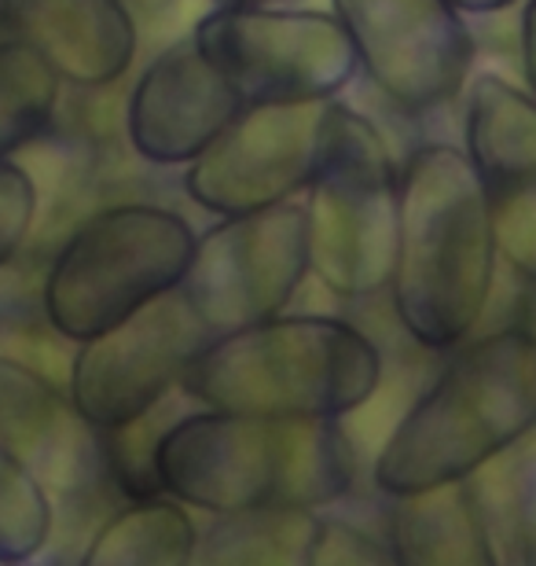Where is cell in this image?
I'll list each match as a JSON object with an SVG mask.
<instances>
[{"label":"cell","mask_w":536,"mask_h":566,"mask_svg":"<svg viewBox=\"0 0 536 566\" xmlns=\"http://www.w3.org/2000/svg\"><path fill=\"white\" fill-rule=\"evenodd\" d=\"M55 530V496L0 446V563L41 556Z\"/></svg>","instance_id":"21"},{"label":"cell","mask_w":536,"mask_h":566,"mask_svg":"<svg viewBox=\"0 0 536 566\" xmlns=\"http://www.w3.org/2000/svg\"><path fill=\"white\" fill-rule=\"evenodd\" d=\"M0 30L30 44L74 88L122 82L140 44L125 0H0Z\"/></svg>","instance_id":"15"},{"label":"cell","mask_w":536,"mask_h":566,"mask_svg":"<svg viewBox=\"0 0 536 566\" xmlns=\"http://www.w3.org/2000/svg\"><path fill=\"white\" fill-rule=\"evenodd\" d=\"M199 523L169 493L133 496L85 541V566H185L196 563Z\"/></svg>","instance_id":"17"},{"label":"cell","mask_w":536,"mask_h":566,"mask_svg":"<svg viewBox=\"0 0 536 566\" xmlns=\"http://www.w3.org/2000/svg\"><path fill=\"white\" fill-rule=\"evenodd\" d=\"M196 229L162 202H111L55 247L41 280V313L66 343L107 332L147 302L177 291Z\"/></svg>","instance_id":"6"},{"label":"cell","mask_w":536,"mask_h":566,"mask_svg":"<svg viewBox=\"0 0 536 566\" xmlns=\"http://www.w3.org/2000/svg\"><path fill=\"white\" fill-rule=\"evenodd\" d=\"M360 74L401 115H430L463 96L474 33L452 0H330Z\"/></svg>","instance_id":"9"},{"label":"cell","mask_w":536,"mask_h":566,"mask_svg":"<svg viewBox=\"0 0 536 566\" xmlns=\"http://www.w3.org/2000/svg\"><path fill=\"white\" fill-rule=\"evenodd\" d=\"M463 15H500V11L522 4V0H452Z\"/></svg>","instance_id":"25"},{"label":"cell","mask_w":536,"mask_h":566,"mask_svg":"<svg viewBox=\"0 0 536 566\" xmlns=\"http://www.w3.org/2000/svg\"><path fill=\"white\" fill-rule=\"evenodd\" d=\"M191 38L243 104L335 99L360 74L335 11L316 8H210Z\"/></svg>","instance_id":"7"},{"label":"cell","mask_w":536,"mask_h":566,"mask_svg":"<svg viewBox=\"0 0 536 566\" xmlns=\"http://www.w3.org/2000/svg\"><path fill=\"white\" fill-rule=\"evenodd\" d=\"M386 545L401 566H496L500 548L474 479L386 496Z\"/></svg>","instance_id":"16"},{"label":"cell","mask_w":536,"mask_h":566,"mask_svg":"<svg viewBox=\"0 0 536 566\" xmlns=\"http://www.w3.org/2000/svg\"><path fill=\"white\" fill-rule=\"evenodd\" d=\"M386 563H397L386 537L368 534V530L353 526L346 518L320 512V530H316L309 566H386Z\"/></svg>","instance_id":"23"},{"label":"cell","mask_w":536,"mask_h":566,"mask_svg":"<svg viewBox=\"0 0 536 566\" xmlns=\"http://www.w3.org/2000/svg\"><path fill=\"white\" fill-rule=\"evenodd\" d=\"M488 468L500 479L488 482V474L477 471L474 485L482 493L500 559L536 563V430Z\"/></svg>","instance_id":"20"},{"label":"cell","mask_w":536,"mask_h":566,"mask_svg":"<svg viewBox=\"0 0 536 566\" xmlns=\"http://www.w3.org/2000/svg\"><path fill=\"white\" fill-rule=\"evenodd\" d=\"M309 276L305 202L291 199L217 218L207 232H196V251L177 291L210 335H224L287 313Z\"/></svg>","instance_id":"8"},{"label":"cell","mask_w":536,"mask_h":566,"mask_svg":"<svg viewBox=\"0 0 536 566\" xmlns=\"http://www.w3.org/2000/svg\"><path fill=\"white\" fill-rule=\"evenodd\" d=\"M243 107V96L188 33L151 55L133 82L125 99V137L144 163L188 166Z\"/></svg>","instance_id":"13"},{"label":"cell","mask_w":536,"mask_h":566,"mask_svg":"<svg viewBox=\"0 0 536 566\" xmlns=\"http://www.w3.org/2000/svg\"><path fill=\"white\" fill-rule=\"evenodd\" d=\"M302 202L313 280L346 302L386 294L401 224V166L382 129L341 99L327 104L320 155Z\"/></svg>","instance_id":"5"},{"label":"cell","mask_w":536,"mask_h":566,"mask_svg":"<svg viewBox=\"0 0 536 566\" xmlns=\"http://www.w3.org/2000/svg\"><path fill=\"white\" fill-rule=\"evenodd\" d=\"M0 446L27 463L55 501L88 493L107 479L104 430L77 412V405L49 371L0 354Z\"/></svg>","instance_id":"14"},{"label":"cell","mask_w":536,"mask_h":566,"mask_svg":"<svg viewBox=\"0 0 536 566\" xmlns=\"http://www.w3.org/2000/svg\"><path fill=\"white\" fill-rule=\"evenodd\" d=\"M327 104L330 99L246 104L221 137L185 166V196L213 218L302 199L320 155Z\"/></svg>","instance_id":"11"},{"label":"cell","mask_w":536,"mask_h":566,"mask_svg":"<svg viewBox=\"0 0 536 566\" xmlns=\"http://www.w3.org/2000/svg\"><path fill=\"white\" fill-rule=\"evenodd\" d=\"M518 63H522V88L536 104V0H522L518 11Z\"/></svg>","instance_id":"24"},{"label":"cell","mask_w":536,"mask_h":566,"mask_svg":"<svg viewBox=\"0 0 536 566\" xmlns=\"http://www.w3.org/2000/svg\"><path fill=\"white\" fill-rule=\"evenodd\" d=\"M536 430V332L511 324L471 335L397 416L371 460L382 496L474 479Z\"/></svg>","instance_id":"1"},{"label":"cell","mask_w":536,"mask_h":566,"mask_svg":"<svg viewBox=\"0 0 536 566\" xmlns=\"http://www.w3.org/2000/svg\"><path fill=\"white\" fill-rule=\"evenodd\" d=\"M261 4H283V0H210V8H261Z\"/></svg>","instance_id":"26"},{"label":"cell","mask_w":536,"mask_h":566,"mask_svg":"<svg viewBox=\"0 0 536 566\" xmlns=\"http://www.w3.org/2000/svg\"><path fill=\"white\" fill-rule=\"evenodd\" d=\"M210 343L180 291L147 302L107 332L74 343L66 360V390L96 430L140 420L180 390L188 365Z\"/></svg>","instance_id":"10"},{"label":"cell","mask_w":536,"mask_h":566,"mask_svg":"<svg viewBox=\"0 0 536 566\" xmlns=\"http://www.w3.org/2000/svg\"><path fill=\"white\" fill-rule=\"evenodd\" d=\"M463 96V151L482 177L500 262L536 287V104L493 71L471 74Z\"/></svg>","instance_id":"12"},{"label":"cell","mask_w":536,"mask_h":566,"mask_svg":"<svg viewBox=\"0 0 536 566\" xmlns=\"http://www.w3.org/2000/svg\"><path fill=\"white\" fill-rule=\"evenodd\" d=\"M63 82L30 44L0 38V163L15 158L55 122Z\"/></svg>","instance_id":"19"},{"label":"cell","mask_w":536,"mask_h":566,"mask_svg":"<svg viewBox=\"0 0 536 566\" xmlns=\"http://www.w3.org/2000/svg\"><path fill=\"white\" fill-rule=\"evenodd\" d=\"M500 247L474 163L455 144H419L401 166L390 305L430 354L466 343L493 302Z\"/></svg>","instance_id":"2"},{"label":"cell","mask_w":536,"mask_h":566,"mask_svg":"<svg viewBox=\"0 0 536 566\" xmlns=\"http://www.w3.org/2000/svg\"><path fill=\"white\" fill-rule=\"evenodd\" d=\"M158 490L191 512L243 507H324L346 501L357 457L341 420H269L199 409L174 416L155 449Z\"/></svg>","instance_id":"3"},{"label":"cell","mask_w":536,"mask_h":566,"mask_svg":"<svg viewBox=\"0 0 536 566\" xmlns=\"http://www.w3.org/2000/svg\"><path fill=\"white\" fill-rule=\"evenodd\" d=\"M382 349L364 327L327 313H280L210 335L180 379L202 409L269 420H346L382 387Z\"/></svg>","instance_id":"4"},{"label":"cell","mask_w":536,"mask_h":566,"mask_svg":"<svg viewBox=\"0 0 536 566\" xmlns=\"http://www.w3.org/2000/svg\"><path fill=\"white\" fill-rule=\"evenodd\" d=\"M320 512L291 504L243 507L210 515L199 526L196 563L202 566H309Z\"/></svg>","instance_id":"18"},{"label":"cell","mask_w":536,"mask_h":566,"mask_svg":"<svg viewBox=\"0 0 536 566\" xmlns=\"http://www.w3.org/2000/svg\"><path fill=\"white\" fill-rule=\"evenodd\" d=\"M41 210V188L27 163L4 158L0 163V273L15 262V254L27 247Z\"/></svg>","instance_id":"22"}]
</instances>
